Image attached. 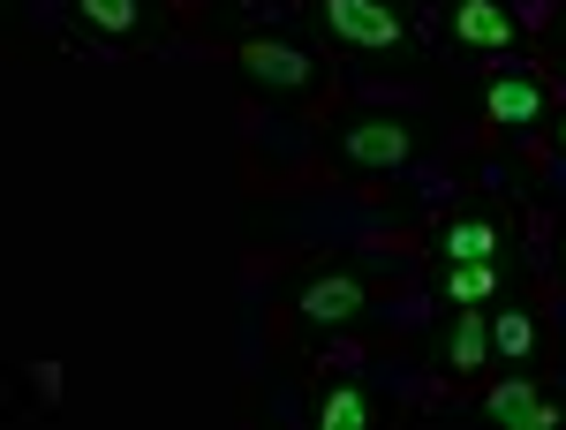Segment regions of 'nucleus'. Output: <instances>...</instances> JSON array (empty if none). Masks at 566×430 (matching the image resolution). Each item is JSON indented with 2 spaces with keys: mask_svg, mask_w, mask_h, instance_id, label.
<instances>
[{
  "mask_svg": "<svg viewBox=\"0 0 566 430\" xmlns=\"http://www.w3.org/2000/svg\"><path fill=\"white\" fill-rule=\"evenodd\" d=\"M483 408L499 416V423H528V430H559V400H536L522 378H506V386L483 392Z\"/></svg>",
  "mask_w": 566,
  "mask_h": 430,
  "instance_id": "obj_4",
  "label": "nucleus"
},
{
  "mask_svg": "<svg viewBox=\"0 0 566 430\" xmlns=\"http://www.w3.org/2000/svg\"><path fill=\"white\" fill-rule=\"evenodd\" d=\"M453 31H461L469 45H491V53H506V45H514V15H506L499 0H461V8H453Z\"/></svg>",
  "mask_w": 566,
  "mask_h": 430,
  "instance_id": "obj_6",
  "label": "nucleus"
},
{
  "mask_svg": "<svg viewBox=\"0 0 566 430\" xmlns=\"http://www.w3.org/2000/svg\"><path fill=\"white\" fill-rule=\"evenodd\" d=\"M483 106H491V122H536V114H544V84H528V76H499Z\"/></svg>",
  "mask_w": 566,
  "mask_h": 430,
  "instance_id": "obj_7",
  "label": "nucleus"
},
{
  "mask_svg": "<svg viewBox=\"0 0 566 430\" xmlns=\"http://www.w3.org/2000/svg\"><path fill=\"white\" fill-rule=\"evenodd\" d=\"M483 347H491V325H483V317H461V325H453V370H476Z\"/></svg>",
  "mask_w": 566,
  "mask_h": 430,
  "instance_id": "obj_13",
  "label": "nucleus"
},
{
  "mask_svg": "<svg viewBox=\"0 0 566 430\" xmlns=\"http://www.w3.org/2000/svg\"><path fill=\"white\" fill-rule=\"evenodd\" d=\"M242 69H250L258 84H272V91H303L310 84V61L295 53V45H272V39L242 45Z\"/></svg>",
  "mask_w": 566,
  "mask_h": 430,
  "instance_id": "obj_5",
  "label": "nucleus"
},
{
  "mask_svg": "<svg viewBox=\"0 0 566 430\" xmlns=\"http://www.w3.org/2000/svg\"><path fill=\"white\" fill-rule=\"evenodd\" d=\"M499 250V227L491 219H453L446 227V264H476V258H491Z\"/></svg>",
  "mask_w": 566,
  "mask_h": 430,
  "instance_id": "obj_8",
  "label": "nucleus"
},
{
  "mask_svg": "<svg viewBox=\"0 0 566 430\" xmlns=\"http://www.w3.org/2000/svg\"><path fill=\"white\" fill-rule=\"evenodd\" d=\"M325 23L348 45H370V53H392L400 45V15L378 8V0H325Z\"/></svg>",
  "mask_w": 566,
  "mask_h": 430,
  "instance_id": "obj_2",
  "label": "nucleus"
},
{
  "mask_svg": "<svg viewBox=\"0 0 566 430\" xmlns=\"http://www.w3.org/2000/svg\"><path fill=\"white\" fill-rule=\"evenodd\" d=\"M491 347H499V355H528V347H536V325H528L522 310H499V325H491Z\"/></svg>",
  "mask_w": 566,
  "mask_h": 430,
  "instance_id": "obj_12",
  "label": "nucleus"
},
{
  "mask_svg": "<svg viewBox=\"0 0 566 430\" xmlns=\"http://www.w3.org/2000/svg\"><path fill=\"white\" fill-rule=\"evenodd\" d=\"M317 423H325V430H363V423H370V392L333 386L325 400H317Z\"/></svg>",
  "mask_w": 566,
  "mask_h": 430,
  "instance_id": "obj_9",
  "label": "nucleus"
},
{
  "mask_svg": "<svg viewBox=\"0 0 566 430\" xmlns=\"http://www.w3.org/2000/svg\"><path fill=\"white\" fill-rule=\"evenodd\" d=\"M355 310H363V280H355V272H325V280L303 287V317L310 325H348Z\"/></svg>",
  "mask_w": 566,
  "mask_h": 430,
  "instance_id": "obj_3",
  "label": "nucleus"
},
{
  "mask_svg": "<svg viewBox=\"0 0 566 430\" xmlns=\"http://www.w3.org/2000/svg\"><path fill=\"white\" fill-rule=\"evenodd\" d=\"M76 8H84L91 31H114V39H122V31H136V15H144L136 0H76Z\"/></svg>",
  "mask_w": 566,
  "mask_h": 430,
  "instance_id": "obj_11",
  "label": "nucleus"
},
{
  "mask_svg": "<svg viewBox=\"0 0 566 430\" xmlns=\"http://www.w3.org/2000/svg\"><path fill=\"white\" fill-rule=\"evenodd\" d=\"M446 295H453V302L499 295V272H491V258H476V264H446Z\"/></svg>",
  "mask_w": 566,
  "mask_h": 430,
  "instance_id": "obj_10",
  "label": "nucleus"
},
{
  "mask_svg": "<svg viewBox=\"0 0 566 430\" xmlns=\"http://www.w3.org/2000/svg\"><path fill=\"white\" fill-rule=\"evenodd\" d=\"M559 136H566V129H559Z\"/></svg>",
  "mask_w": 566,
  "mask_h": 430,
  "instance_id": "obj_14",
  "label": "nucleus"
},
{
  "mask_svg": "<svg viewBox=\"0 0 566 430\" xmlns=\"http://www.w3.org/2000/svg\"><path fill=\"white\" fill-rule=\"evenodd\" d=\"M340 151H348L355 167H408L416 136H408V122H386V114H370V122H348Z\"/></svg>",
  "mask_w": 566,
  "mask_h": 430,
  "instance_id": "obj_1",
  "label": "nucleus"
}]
</instances>
